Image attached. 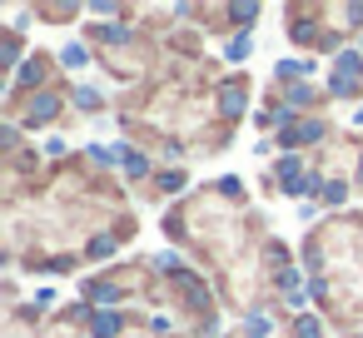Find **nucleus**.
<instances>
[{
    "instance_id": "2",
    "label": "nucleus",
    "mask_w": 363,
    "mask_h": 338,
    "mask_svg": "<svg viewBox=\"0 0 363 338\" xmlns=\"http://www.w3.org/2000/svg\"><path fill=\"white\" fill-rule=\"evenodd\" d=\"M239 110H244V95L229 85V90H224V115H239Z\"/></svg>"
},
{
    "instance_id": "1",
    "label": "nucleus",
    "mask_w": 363,
    "mask_h": 338,
    "mask_svg": "<svg viewBox=\"0 0 363 338\" xmlns=\"http://www.w3.org/2000/svg\"><path fill=\"white\" fill-rule=\"evenodd\" d=\"M55 105H60L55 95H35V100H30V120H35V125H40V120H50V115H55Z\"/></svg>"
},
{
    "instance_id": "4",
    "label": "nucleus",
    "mask_w": 363,
    "mask_h": 338,
    "mask_svg": "<svg viewBox=\"0 0 363 338\" xmlns=\"http://www.w3.org/2000/svg\"><path fill=\"white\" fill-rule=\"evenodd\" d=\"M298 338H318V323L313 318H298Z\"/></svg>"
},
{
    "instance_id": "3",
    "label": "nucleus",
    "mask_w": 363,
    "mask_h": 338,
    "mask_svg": "<svg viewBox=\"0 0 363 338\" xmlns=\"http://www.w3.org/2000/svg\"><path fill=\"white\" fill-rule=\"evenodd\" d=\"M115 328H120V318H115V313H100V318H95V333H100V338H110Z\"/></svg>"
}]
</instances>
